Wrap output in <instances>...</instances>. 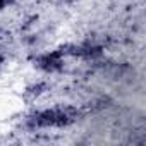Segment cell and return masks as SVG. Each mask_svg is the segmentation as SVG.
<instances>
[{
	"mask_svg": "<svg viewBox=\"0 0 146 146\" xmlns=\"http://www.w3.org/2000/svg\"><path fill=\"white\" fill-rule=\"evenodd\" d=\"M69 122V115L58 110H52V112H45L38 117L36 124L38 125H62Z\"/></svg>",
	"mask_w": 146,
	"mask_h": 146,
	"instance_id": "6da1fadb",
	"label": "cell"
}]
</instances>
